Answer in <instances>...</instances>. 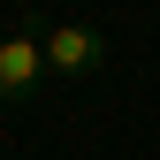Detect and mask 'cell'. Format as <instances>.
Here are the masks:
<instances>
[{"label": "cell", "mask_w": 160, "mask_h": 160, "mask_svg": "<svg viewBox=\"0 0 160 160\" xmlns=\"http://www.w3.org/2000/svg\"><path fill=\"white\" fill-rule=\"evenodd\" d=\"M46 84H53V69H46V46H38V31L0 38V107H15V99H38Z\"/></svg>", "instance_id": "cell-1"}, {"label": "cell", "mask_w": 160, "mask_h": 160, "mask_svg": "<svg viewBox=\"0 0 160 160\" xmlns=\"http://www.w3.org/2000/svg\"><path fill=\"white\" fill-rule=\"evenodd\" d=\"M38 46H46V69H53V76H92V69H107V38H99L92 23H46Z\"/></svg>", "instance_id": "cell-2"}]
</instances>
